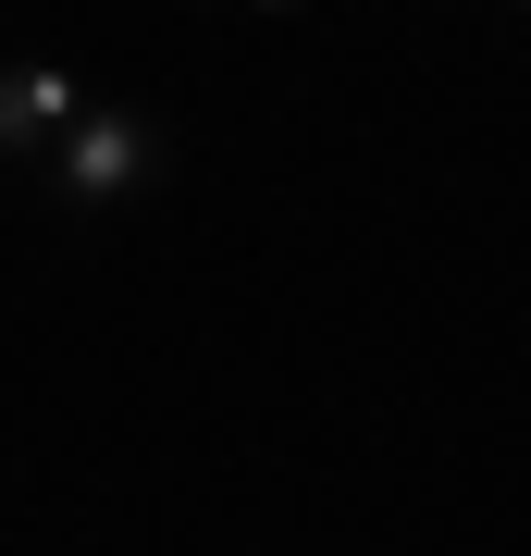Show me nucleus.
<instances>
[{
  "mask_svg": "<svg viewBox=\"0 0 531 556\" xmlns=\"http://www.w3.org/2000/svg\"><path fill=\"white\" fill-rule=\"evenodd\" d=\"M50 100H62L50 75H0V137H25V124H50Z\"/></svg>",
  "mask_w": 531,
  "mask_h": 556,
  "instance_id": "f257e3e1",
  "label": "nucleus"
}]
</instances>
